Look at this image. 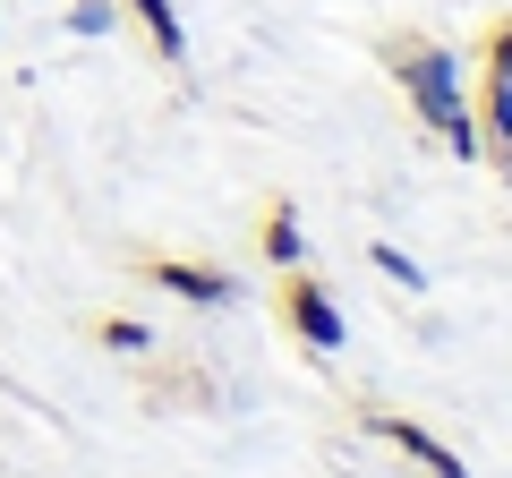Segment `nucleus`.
I'll list each match as a JSON object with an SVG mask.
<instances>
[{"label":"nucleus","instance_id":"1","mask_svg":"<svg viewBox=\"0 0 512 478\" xmlns=\"http://www.w3.org/2000/svg\"><path fill=\"white\" fill-rule=\"evenodd\" d=\"M384 60H393V77H402L410 111H419L461 163H478V120H470V94H461V60L444 52V43H393Z\"/></svg>","mask_w":512,"mask_h":478},{"label":"nucleus","instance_id":"2","mask_svg":"<svg viewBox=\"0 0 512 478\" xmlns=\"http://www.w3.org/2000/svg\"><path fill=\"white\" fill-rule=\"evenodd\" d=\"M274 316H282V325H291L299 342L316 350V359H333V350L350 342V325H342V308H333V291H325L316 274H299V265L274 282Z\"/></svg>","mask_w":512,"mask_h":478},{"label":"nucleus","instance_id":"3","mask_svg":"<svg viewBox=\"0 0 512 478\" xmlns=\"http://www.w3.org/2000/svg\"><path fill=\"white\" fill-rule=\"evenodd\" d=\"M137 274H146L154 291L188 299V308H231V274H222V265H188V257H146Z\"/></svg>","mask_w":512,"mask_h":478},{"label":"nucleus","instance_id":"4","mask_svg":"<svg viewBox=\"0 0 512 478\" xmlns=\"http://www.w3.org/2000/svg\"><path fill=\"white\" fill-rule=\"evenodd\" d=\"M367 427H376V436H384V444H402V453H410V461H419V470H427V478H470V461H461V453H453V444H444V436H436V427H419V419H393V410H376V419H367Z\"/></svg>","mask_w":512,"mask_h":478},{"label":"nucleus","instance_id":"5","mask_svg":"<svg viewBox=\"0 0 512 478\" xmlns=\"http://www.w3.org/2000/svg\"><path fill=\"white\" fill-rule=\"evenodd\" d=\"M256 257L274 265V274H291V265H308V231H299V205H265V222H256Z\"/></svg>","mask_w":512,"mask_h":478},{"label":"nucleus","instance_id":"6","mask_svg":"<svg viewBox=\"0 0 512 478\" xmlns=\"http://www.w3.org/2000/svg\"><path fill=\"white\" fill-rule=\"evenodd\" d=\"M128 18L146 26V43H154V60H171V69H180L188 60V26H180V9H171V0H120Z\"/></svg>","mask_w":512,"mask_h":478},{"label":"nucleus","instance_id":"7","mask_svg":"<svg viewBox=\"0 0 512 478\" xmlns=\"http://www.w3.org/2000/svg\"><path fill=\"white\" fill-rule=\"evenodd\" d=\"M470 120H487V137H478V154H495V163H512V86H504V77H487V94L470 103Z\"/></svg>","mask_w":512,"mask_h":478},{"label":"nucleus","instance_id":"8","mask_svg":"<svg viewBox=\"0 0 512 478\" xmlns=\"http://www.w3.org/2000/svg\"><path fill=\"white\" fill-rule=\"evenodd\" d=\"M94 342H103V350H154V325H137V316H103Z\"/></svg>","mask_w":512,"mask_h":478},{"label":"nucleus","instance_id":"9","mask_svg":"<svg viewBox=\"0 0 512 478\" xmlns=\"http://www.w3.org/2000/svg\"><path fill=\"white\" fill-rule=\"evenodd\" d=\"M478 43H487V52H478V60H487V77H504V86H512V18H495Z\"/></svg>","mask_w":512,"mask_h":478},{"label":"nucleus","instance_id":"10","mask_svg":"<svg viewBox=\"0 0 512 478\" xmlns=\"http://www.w3.org/2000/svg\"><path fill=\"white\" fill-rule=\"evenodd\" d=\"M367 257H376V274H384V282H402V291H419V265H410L402 248H384V239H376V248H367Z\"/></svg>","mask_w":512,"mask_h":478},{"label":"nucleus","instance_id":"11","mask_svg":"<svg viewBox=\"0 0 512 478\" xmlns=\"http://www.w3.org/2000/svg\"><path fill=\"white\" fill-rule=\"evenodd\" d=\"M111 18H120V0H77V9H69V26H77V35H103Z\"/></svg>","mask_w":512,"mask_h":478}]
</instances>
